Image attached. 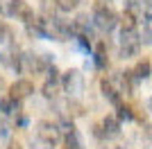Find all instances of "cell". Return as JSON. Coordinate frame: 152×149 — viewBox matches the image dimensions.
<instances>
[{
	"label": "cell",
	"instance_id": "obj_1",
	"mask_svg": "<svg viewBox=\"0 0 152 149\" xmlns=\"http://www.w3.org/2000/svg\"><path fill=\"white\" fill-rule=\"evenodd\" d=\"M118 14L111 9V7H107L104 2H95V9H93V23H95V27L98 30H102V32H111L118 25Z\"/></svg>",
	"mask_w": 152,
	"mask_h": 149
},
{
	"label": "cell",
	"instance_id": "obj_2",
	"mask_svg": "<svg viewBox=\"0 0 152 149\" xmlns=\"http://www.w3.org/2000/svg\"><path fill=\"white\" fill-rule=\"evenodd\" d=\"M37 138H39V142L43 145L45 149L57 147L59 140H61V131H59V124L50 122V120H41V122L37 124Z\"/></svg>",
	"mask_w": 152,
	"mask_h": 149
},
{
	"label": "cell",
	"instance_id": "obj_3",
	"mask_svg": "<svg viewBox=\"0 0 152 149\" xmlns=\"http://www.w3.org/2000/svg\"><path fill=\"white\" fill-rule=\"evenodd\" d=\"M141 50V36L139 32H121V56L132 59Z\"/></svg>",
	"mask_w": 152,
	"mask_h": 149
},
{
	"label": "cell",
	"instance_id": "obj_4",
	"mask_svg": "<svg viewBox=\"0 0 152 149\" xmlns=\"http://www.w3.org/2000/svg\"><path fill=\"white\" fill-rule=\"evenodd\" d=\"M93 133L100 140H109V138H116L118 133H121V122H118V118H104L102 122H98L93 127Z\"/></svg>",
	"mask_w": 152,
	"mask_h": 149
},
{
	"label": "cell",
	"instance_id": "obj_5",
	"mask_svg": "<svg viewBox=\"0 0 152 149\" xmlns=\"http://www.w3.org/2000/svg\"><path fill=\"white\" fill-rule=\"evenodd\" d=\"M7 16H16L25 25L34 20V12L25 0H7Z\"/></svg>",
	"mask_w": 152,
	"mask_h": 149
},
{
	"label": "cell",
	"instance_id": "obj_6",
	"mask_svg": "<svg viewBox=\"0 0 152 149\" xmlns=\"http://www.w3.org/2000/svg\"><path fill=\"white\" fill-rule=\"evenodd\" d=\"M61 88L68 95H80L84 88V77L80 74V70H66L61 74Z\"/></svg>",
	"mask_w": 152,
	"mask_h": 149
},
{
	"label": "cell",
	"instance_id": "obj_7",
	"mask_svg": "<svg viewBox=\"0 0 152 149\" xmlns=\"http://www.w3.org/2000/svg\"><path fill=\"white\" fill-rule=\"evenodd\" d=\"M32 93H34V86H32L30 79H18V81H14L12 86H9V97H12L14 102H18V104L23 99H27Z\"/></svg>",
	"mask_w": 152,
	"mask_h": 149
},
{
	"label": "cell",
	"instance_id": "obj_8",
	"mask_svg": "<svg viewBox=\"0 0 152 149\" xmlns=\"http://www.w3.org/2000/svg\"><path fill=\"white\" fill-rule=\"evenodd\" d=\"M23 59L27 61V68H30L34 74H39V72H48V70L52 68L50 54H27V56H23Z\"/></svg>",
	"mask_w": 152,
	"mask_h": 149
},
{
	"label": "cell",
	"instance_id": "obj_9",
	"mask_svg": "<svg viewBox=\"0 0 152 149\" xmlns=\"http://www.w3.org/2000/svg\"><path fill=\"white\" fill-rule=\"evenodd\" d=\"M59 86H61V74H59V70L52 66V68L48 70V79H45V84H43V95H45L48 99L57 97Z\"/></svg>",
	"mask_w": 152,
	"mask_h": 149
},
{
	"label": "cell",
	"instance_id": "obj_10",
	"mask_svg": "<svg viewBox=\"0 0 152 149\" xmlns=\"http://www.w3.org/2000/svg\"><path fill=\"white\" fill-rule=\"evenodd\" d=\"M100 88H102V95H104V97H107L116 108L123 104V90L114 86V79H102L100 81Z\"/></svg>",
	"mask_w": 152,
	"mask_h": 149
},
{
	"label": "cell",
	"instance_id": "obj_11",
	"mask_svg": "<svg viewBox=\"0 0 152 149\" xmlns=\"http://www.w3.org/2000/svg\"><path fill=\"white\" fill-rule=\"evenodd\" d=\"M18 115V102H14L9 95L7 97H0V122H7Z\"/></svg>",
	"mask_w": 152,
	"mask_h": 149
},
{
	"label": "cell",
	"instance_id": "obj_12",
	"mask_svg": "<svg viewBox=\"0 0 152 149\" xmlns=\"http://www.w3.org/2000/svg\"><path fill=\"white\" fill-rule=\"evenodd\" d=\"M118 23H121V32H136V25H139V18H136V14L132 12H123L121 18H118Z\"/></svg>",
	"mask_w": 152,
	"mask_h": 149
},
{
	"label": "cell",
	"instance_id": "obj_13",
	"mask_svg": "<svg viewBox=\"0 0 152 149\" xmlns=\"http://www.w3.org/2000/svg\"><path fill=\"white\" fill-rule=\"evenodd\" d=\"M93 56H95V66H98V68H107V63H109V59H107V45L102 43V41L95 45Z\"/></svg>",
	"mask_w": 152,
	"mask_h": 149
},
{
	"label": "cell",
	"instance_id": "obj_14",
	"mask_svg": "<svg viewBox=\"0 0 152 149\" xmlns=\"http://www.w3.org/2000/svg\"><path fill=\"white\" fill-rule=\"evenodd\" d=\"M132 72H134V77H136V79H145L148 74H150V61H148V59H141V61L134 66Z\"/></svg>",
	"mask_w": 152,
	"mask_h": 149
},
{
	"label": "cell",
	"instance_id": "obj_15",
	"mask_svg": "<svg viewBox=\"0 0 152 149\" xmlns=\"http://www.w3.org/2000/svg\"><path fill=\"white\" fill-rule=\"evenodd\" d=\"M64 149H84V145L77 133H70V136L64 138Z\"/></svg>",
	"mask_w": 152,
	"mask_h": 149
},
{
	"label": "cell",
	"instance_id": "obj_16",
	"mask_svg": "<svg viewBox=\"0 0 152 149\" xmlns=\"http://www.w3.org/2000/svg\"><path fill=\"white\" fill-rule=\"evenodd\" d=\"M52 2H55L61 12H73V9L80 5V0H52Z\"/></svg>",
	"mask_w": 152,
	"mask_h": 149
},
{
	"label": "cell",
	"instance_id": "obj_17",
	"mask_svg": "<svg viewBox=\"0 0 152 149\" xmlns=\"http://www.w3.org/2000/svg\"><path fill=\"white\" fill-rule=\"evenodd\" d=\"M132 118H134V108L132 106H127V104L118 106V122H121V120H132Z\"/></svg>",
	"mask_w": 152,
	"mask_h": 149
},
{
	"label": "cell",
	"instance_id": "obj_18",
	"mask_svg": "<svg viewBox=\"0 0 152 149\" xmlns=\"http://www.w3.org/2000/svg\"><path fill=\"white\" fill-rule=\"evenodd\" d=\"M12 38V30H9V25L5 20H0V43H7Z\"/></svg>",
	"mask_w": 152,
	"mask_h": 149
},
{
	"label": "cell",
	"instance_id": "obj_19",
	"mask_svg": "<svg viewBox=\"0 0 152 149\" xmlns=\"http://www.w3.org/2000/svg\"><path fill=\"white\" fill-rule=\"evenodd\" d=\"M9 56H12V59H9V68H14L16 72H20V70H23V63H20L23 56H18V52H12Z\"/></svg>",
	"mask_w": 152,
	"mask_h": 149
},
{
	"label": "cell",
	"instance_id": "obj_20",
	"mask_svg": "<svg viewBox=\"0 0 152 149\" xmlns=\"http://www.w3.org/2000/svg\"><path fill=\"white\" fill-rule=\"evenodd\" d=\"M125 9H127V12H132V14H136L139 9H143V0H127Z\"/></svg>",
	"mask_w": 152,
	"mask_h": 149
},
{
	"label": "cell",
	"instance_id": "obj_21",
	"mask_svg": "<svg viewBox=\"0 0 152 149\" xmlns=\"http://www.w3.org/2000/svg\"><path fill=\"white\" fill-rule=\"evenodd\" d=\"M143 41L152 45V20H148L145 27H143Z\"/></svg>",
	"mask_w": 152,
	"mask_h": 149
},
{
	"label": "cell",
	"instance_id": "obj_22",
	"mask_svg": "<svg viewBox=\"0 0 152 149\" xmlns=\"http://www.w3.org/2000/svg\"><path fill=\"white\" fill-rule=\"evenodd\" d=\"M7 149H23V147H20V142H16V140H12V142H9V147H7Z\"/></svg>",
	"mask_w": 152,
	"mask_h": 149
},
{
	"label": "cell",
	"instance_id": "obj_23",
	"mask_svg": "<svg viewBox=\"0 0 152 149\" xmlns=\"http://www.w3.org/2000/svg\"><path fill=\"white\" fill-rule=\"evenodd\" d=\"M150 140H152V127H150Z\"/></svg>",
	"mask_w": 152,
	"mask_h": 149
},
{
	"label": "cell",
	"instance_id": "obj_24",
	"mask_svg": "<svg viewBox=\"0 0 152 149\" xmlns=\"http://www.w3.org/2000/svg\"><path fill=\"white\" fill-rule=\"evenodd\" d=\"M111 149H123V147H111Z\"/></svg>",
	"mask_w": 152,
	"mask_h": 149
},
{
	"label": "cell",
	"instance_id": "obj_25",
	"mask_svg": "<svg viewBox=\"0 0 152 149\" xmlns=\"http://www.w3.org/2000/svg\"><path fill=\"white\" fill-rule=\"evenodd\" d=\"M0 88H2V79H0Z\"/></svg>",
	"mask_w": 152,
	"mask_h": 149
},
{
	"label": "cell",
	"instance_id": "obj_26",
	"mask_svg": "<svg viewBox=\"0 0 152 149\" xmlns=\"http://www.w3.org/2000/svg\"><path fill=\"white\" fill-rule=\"evenodd\" d=\"M150 106H152V99H150Z\"/></svg>",
	"mask_w": 152,
	"mask_h": 149
},
{
	"label": "cell",
	"instance_id": "obj_27",
	"mask_svg": "<svg viewBox=\"0 0 152 149\" xmlns=\"http://www.w3.org/2000/svg\"><path fill=\"white\" fill-rule=\"evenodd\" d=\"M0 59H2V54H0Z\"/></svg>",
	"mask_w": 152,
	"mask_h": 149
}]
</instances>
